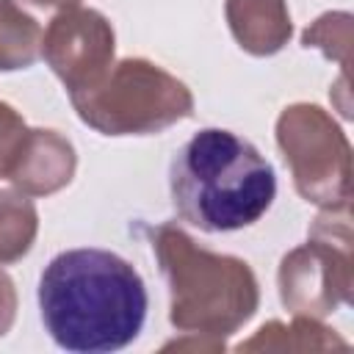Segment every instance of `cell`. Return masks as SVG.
Instances as JSON below:
<instances>
[{
	"label": "cell",
	"instance_id": "1",
	"mask_svg": "<svg viewBox=\"0 0 354 354\" xmlns=\"http://www.w3.org/2000/svg\"><path fill=\"white\" fill-rule=\"evenodd\" d=\"M141 274L108 249L58 252L39 277V313L64 351L111 354L130 346L147 321Z\"/></svg>",
	"mask_w": 354,
	"mask_h": 354
},
{
	"label": "cell",
	"instance_id": "2",
	"mask_svg": "<svg viewBox=\"0 0 354 354\" xmlns=\"http://www.w3.org/2000/svg\"><path fill=\"white\" fill-rule=\"evenodd\" d=\"M177 216L202 232H235L266 216L277 196L274 166L232 130L194 133L169 166Z\"/></svg>",
	"mask_w": 354,
	"mask_h": 354
},
{
	"label": "cell",
	"instance_id": "3",
	"mask_svg": "<svg viewBox=\"0 0 354 354\" xmlns=\"http://www.w3.org/2000/svg\"><path fill=\"white\" fill-rule=\"evenodd\" d=\"M149 238L169 285V321L177 332L199 335L202 348H218L254 315L260 288L246 260L202 249L177 224H160Z\"/></svg>",
	"mask_w": 354,
	"mask_h": 354
},
{
	"label": "cell",
	"instance_id": "4",
	"mask_svg": "<svg viewBox=\"0 0 354 354\" xmlns=\"http://www.w3.org/2000/svg\"><path fill=\"white\" fill-rule=\"evenodd\" d=\"M80 122L102 136H152L194 113V94L163 66L124 58L88 91L69 94Z\"/></svg>",
	"mask_w": 354,
	"mask_h": 354
},
{
	"label": "cell",
	"instance_id": "5",
	"mask_svg": "<svg viewBox=\"0 0 354 354\" xmlns=\"http://www.w3.org/2000/svg\"><path fill=\"white\" fill-rule=\"evenodd\" d=\"M279 299L293 315L324 318L351 301V216L346 207H324L307 243L279 263Z\"/></svg>",
	"mask_w": 354,
	"mask_h": 354
},
{
	"label": "cell",
	"instance_id": "6",
	"mask_svg": "<svg viewBox=\"0 0 354 354\" xmlns=\"http://www.w3.org/2000/svg\"><path fill=\"white\" fill-rule=\"evenodd\" d=\"M277 147L290 166L296 191L321 207L351 199V147L340 124L310 102L288 105L277 119Z\"/></svg>",
	"mask_w": 354,
	"mask_h": 354
},
{
	"label": "cell",
	"instance_id": "7",
	"mask_svg": "<svg viewBox=\"0 0 354 354\" xmlns=\"http://www.w3.org/2000/svg\"><path fill=\"white\" fill-rule=\"evenodd\" d=\"M113 50V25L94 8H61L41 30V58L69 94L94 88L111 72Z\"/></svg>",
	"mask_w": 354,
	"mask_h": 354
},
{
	"label": "cell",
	"instance_id": "8",
	"mask_svg": "<svg viewBox=\"0 0 354 354\" xmlns=\"http://www.w3.org/2000/svg\"><path fill=\"white\" fill-rule=\"evenodd\" d=\"M77 155L69 138L58 130L33 127L8 171V180L28 196H50L72 183Z\"/></svg>",
	"mask_w": 354,
	"mask_h": 354
},
{
	"label": "cell",
	"instance_id": "9",
	"mask_svg": "<svg viewBox=\"0 0 354 354\" xmlns=\"http://www.w3.org/2000/svg\"><path fill=\"white\" fill-rule=\"evenodd\" d=\"M224 14L241 50L252 55L279 53L293 33L285 0H227Z\"/></svg>",
	"mask_w": 354,
	"mask_h": 354
},
{
	"label": "cell",
	"instance_id": "10",
	"mask_svg": "<svg viewBox=\"0 0 354 354\" xmlns=\"http://www.w3.org/2000/svg\"><path fill=\"white\" fill-rule=\"evenodd\" d=\"M41 55V25L17 0H0V72L28 69Z\"/></svg>",
	"mask_w": 354,
	"mask_h": 354
},
{
	"label": "cell",
	"instance_id": "11",
	"mask_svg": "<svg viewBox=\"0 0 354 354\" xmlns=\"http://www.w3.org/2000/svg\"><path fill=\"white\" fill-rule=\"evenodd\" d=\"M346 348V340H340L335 335V329L318 324V318H304V315H293L290 324L282 321H268L266 326L257 329V335L246 343H241V351H254V348Z\"/></svg>",
	"mask_w": 354,
	"mask_h": 354
},
{
	"label": "cell",
	"instance_id": "12",
	"mask_svg": "<svg viewBox=\"0 0 354 354\" xmlns=\"http://www.w3.org/2000/svg\"><path fill=\"white\" fill-rule=\"evenodd\" d=\"M39 232V213L28 194L0 188V263L22 260Z\"/></svg>",
	"mask_w": 354,
	"mask_h": 354
},
{
	"label": "cell",
	"instance_id": "13",
	"mask_svg": "<svg viewBox=\"0 0 354 354\" xmlns=\"http://www.w3.org/2000/svg\"><path fill=\"white\" fill-rule=\"evenodd\" d=\"M304 47H318L326 58L340 64V88L348 94V64H351V14L348 11H329L318 17L301 36Z\"/></svg>",
	"mask_w": 354,
	"mask_h": 354
},
{
	"label": "cell",
	"instance_id": "14",
	"mask_svg": "<svg viewBox=\"0 0 354 354\" xmlns=\"http://www.w3.org/2000/svg\"><path fill=\"white\" fill-rule=\"evenodd\" d=\"M28 130L30 127L25 124L19 111L0 100V177H8L14 160L28 138Z\"/></svg>",
	"mask_w": 354,
	"mask_h": 354
},
{
	"label": "cell",
	"instance_id": "15",
	"mask_svg": "<svg viewBox=\"0 0 354 354\" xmlns=\"http://www.w3.org/2000/svg\"><path fill=\"white\" fill-rule=\"evenodd\" d=\"M14 315H17V290H14L11 277L0 268V337L11 329Z\"/></svg>",
	"mask_w": 354,
	"mask_h": 354
},
{
	"label": "cell",
	"instance_id": "16",
	"mask_svg": "<svg viewBox=\"0 0 354 354\" xmlns=\"http://www.w3.org/2000/svg\"><path fill=\"white\" fill-rule=\"evenodd\" d=\"M17 3H28L36 8H72V6H80L83 0H17Z\"/></svg>",
	"mask_w": 354,
	"mask_h": 354
}]
</instances>
